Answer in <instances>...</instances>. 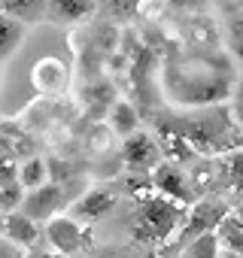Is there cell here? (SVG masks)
I'll use <instances>...</instances> for the list:
<instances>
[{
    "instance_id": "29",
    "label": "cell",
    "mask_w": 243,
    "mask_h": 258,
    "mask_svg": "<svg viewBox=\"0 0 243 258\" xmlns=\"http://www.w3.org/2000/svg\"><path fill=\"white\" fill-rule=\"evenodd\" d=\"M22 255H25L22 249H16L13 243H7L4 237H0V258H22Z\"/></svg>"
},
{
    "instance_id": "27",
    "label": "cell",
    "mask_w": 243,
    "mask_h": 258,
    "mask_svg": "<svg viewBox=\"0 0 243 258\" xmlns=\"http://www.w3.org/2000/svg\"><path fill=\"white\" fill-rule=\"evenodd\" d=\"M228 106H231V112H234V121H237V127L243 131V76L237 79V85H234V94H231Z\"/></svg>"
},
{
    "instance_id": "21",
    "label": "cell",
    "mask_w": 243,
    "mask_h": 258,
    "mask_svg": "<svg viewBox=\"0 0 243 258\" xmlns=\"http://www.w3.org/2000/svg\"><path fill=\"white\" fill-rule=\"evenodd\" d=\"M222 170H225V188L231 191H243V149L231 152L222 158Z\"/></svg>"
},
{
    "instance_id": "9",
    "label": "cell",
    "mask_w": 243,
    "mask_h": 258,
    "mask_svg": "<svg viewBox=\"0 0 243 258\" xmlns=\"http://www.w3.org/2000/svg\"><path fill=\"white\" fill-rule=\"evenodd\" d=\"M155 143L161 149V161H167V164H179L183 167V164H192L198 158L192 152V146L186 143V137L176 131V124L170 121V115L155 121Z\"/></svg>"
},
{
    "instance_id": "7",
    "label": "cell",
    "mask_w": 243,
    "mask_h": 258,
    "mask_svg": "<svg viewBox=\"0 0 243 258\" xmlns=\"http://www.w3.org/2000/svg\"><path fill=\"white\" fill-rule=\"evenodd\" d=\"M31 82L40 94H49V97H58V94H67L70 88V67L61 61V58H37L34 67H31Z\"/></svg>"
},
{
    "instance_id": "18",
    "label": "cell",
    "mask_w": 243,
    "mask_h": 258,
    "mask_svg": "<svg viewBox=\"0 0 243 258\" xmlns=\"http://www.w3.org/2000/svg\"><path fill=\"white\" fill-rule=\"evenodd\" d=\"M52 182V173H49V161L40 158V155H28L19 161V185L25 191H37L43 185Z\"/></svg>"
},
{
    "instance_id": "12",
    "label": "cell",
    "mask_w": 243,
    "mask_h": 258,
    "mask_svg": "<svg viewBox=\"0 0 243 258\" xmlns=\"http://www.w3.org/2000/svg\"><path fill=\"white\" fill-rule=\"evenodd\" d=\"M219 25H222L225 52L234 58L237 67H243V0H231L222 7Z\"/></svg>"
},
{
    "instance_id": "17",
    "label": "cell",
    "mask_w": 243,
    "mask_h": 258,
    "mask_svg": "<svg viewBox=\"0 0 243 258\" xmlns=\"http://www.w3.org/2000/svg\"><path fill=\"white\" fill-rule=\"evenodd\" d=\"M46 10L52 19L76 25V22H88L94 16L97 4L94 0H46Z\"/></svg>"
},
{
    "instance_id": "10",
    "label": "cell",
    "mask_w": 243,
    "mask_h": 258,
    "mask_svg": "<svg viewBox=\"0 0 243 258\" xmlns=\"http://www.w3.org/2000/svg\"><path fill=\"white\" fill-rule=\"evenodd\" d=\"M186 173H189V182H192L198 198H216V191L225 188L222 158H195L186 167Z\"/></svg>"
},
{
    "instance_id": "1",
    "label": "cell",
    "mask_w": 243,
    "mask_h": 258,
    "mask_svg": "<svg viewBox=\"0 0 243 258\" xmlns=\"http://www.w3.org/2000/svg\"><path fill=\"white\" fill-rule=\"evenodd\" d=\"M237 79H240V67L225 49H195L179 40L164 43L158 85L170 106L204 109V106L228 103Z\"/></svg>"
},
{
    "instance_id": "25",
    "label": "cell",
    "mask_w": 243,
    "mask_h": 258,
    "mask_svg": "<svg viewBox=\"0 0 243 258\" xmlns=\"http://www.w3.org/2000/svg\"><path fill=\"white\" fill-rule=\"evenodd\" d=\"M158 7V0H112V10L118 16H146Z\"/></svg>"
},
{
    "instance_id": "2",
    "label": "cell",
    "mask_w": 243,
    "mask_h": 258,
    "mask_svg": "<svg viewBox=\"0 0 243 258\" xmlns=\"http://www.w3.org/2000/svg\"><path fill=\"white\" fill-rule=\"evenodd\" d=\"M170 121L176 124V131L186 137V143L198 158H225L243 149V131L237 127L228 103L204 109H176Z\"/></svg>"
},
{
    "instance_id": "5",
    "label": "cell",
    "mask_w": 243,
    "mask_h": 258,
    "mask_svg": "<svg viewBox=\"0 0 243 258\" xmlns=\"http://www.w3.org/2000/svg\"><path fill=\"white\" fill-rule=\"evenodd\" d=\"M149 182H152V188H155L158 198H167V201H173V204H179V207H192V204L198 201V195H195V188H192V182H189V173H186V167H179V164L161 161V164L149 173Z\"/></svg>"
},
{
    "instance_id": "16",
    "label": "cell",
    "mask_w": 243,
    "mask_h": 258,
    "mask_svg": "<svg viewBox=\"0 0 243 258\" xmlns=\"http://www.w3.org/2000/svg\"><path fill=\"white\" fill-rule=\"evenodd\" d=\"M106 127H109V134L115 137H131L140 131V112L131 100H112V106L106 109Z\"/></svg>"
},
{
    "instance_id": "6",
    "label": "cell",
    "mask_w": 243,
    "mask_h": 258,
    "mask_svg": "<svg viewBox=\"0 0 243 258\" xmlns=\"http://www.w3.org/2000/svg\"><path fill=\"white\" fill-rule=\"evenodd\" d=\"M122 164L134 173H140V176H149L161 164V149L155 143V134L152 131H137V134L122 140Z\"/></svg>"
},
{
    "instance_id": "3",
    "label": "cell",
    "mask_w": 243,
    "mask_h": 258,
    "mask_svg": "<svg viewBox=\"0 0 243 258\" xmlns=\"http://www.w3.org/2000/svg\"><path fill=\"white\" fill-rule=\"evenodd\" d=\"M186 210L167 198H149L146 204H140V216L131 225V240L143 243V246H164L170 240H176L183 222H186Z\"/></svg>"
},
{
    "instance_id": "11",
    "label": "cell",
    "mask_w": 243,
    "mask_h": 258,
    "mask_svg": "<svg viewBox=\"0 0 243 258\" xmlns=\"http://www.w3.org/2000/svg\"><path fill=\"white\" fill-rule=\"evenodd\" d=\"M61 204H64L61 185H58V182H49V185H43V188H37V191H25V204H22L19 213H25V216L34 219L37 225H40V222L46 225L49 219L58 216Z\"/></svg>"
},
{
    "instance_id": "23",
    "label": "cell",
    "mask_w": 243,
    "mask_h": 258,
    "mask_svg": "<svg viewBox=\"0 0 243 258\" xmlns=\"http://www.w3.org/2000/svg\"><path fill=\"white\" fill-rule=\"evenodd\" d=\"M183 258H219V240H216V234H204V237L192 240L189 246H183Z\"/></svg>"
},
{
    "instance_id": "26",
    "label": "cell",
    "mask_w": 243,
    "mask_h": 258,
    "mask_svg": "<svg viewBox=\"0 0 243 258\" xmlns=\"http://www.w3.org/2000/svg\"><path fill=\"white\" fill-rule=\"evenodd\" d=\"M13 182H19V161L0 152V185H13Z\"/></svg>"
},
{
    "instance_id": "34",
    "label": "cell",
    "mask_w": 243,
    "mask_h": 258,
    "mask_svg": "<svg viewBox=\"0 0 243 258\" xmlns=\"http://www.w3.org/2000/svg\"><path fill=\"white\" fill-rule=\"evenodd\" d=\"M240 204H243V191H240Z\"/></svg>"
},
{
    "instance_id": "14",
    "label": "cell",
    "mask_w": 243,
    "mask_h": 258,
    "mask_svg": "<svg viewBox=\"0 0 243 258\" xmlns=\"http://www.w3.org/2000/svg\"><path fill=\"white\" fill-rule=\"evenodd\" d=\"M46 240L58 255H73L82 249V225L70 216H55L46 222Z\"/></svg>"
},
{
    "instance_id": "15",
    "label": "cell",
    "mask_w": 243,
    "mask_h": 258,
    "mask_svg": "<svg viewBox=\"0 0 243 258\" xmlns=\"http://www.w3.org/2000/svg\"><path fill=\"white\" fill-rule=\"evenodd\" d=\"M112 207H115V191H109L106 185H97V188H88V191L70 207V219H76V222H97V219H103Z\"/></svg>"
},
{
    "instance_id": "28",
    "label": "cell",
    "mask_w": 243,
    "mask_h": 258,
    "mask_svg": "<svg viewBox=\"0 0 243 258\" xmlns=\"http://www.w3.org/2000/svg\"><path fill=\"white\" fill-rule=\"evenodd\" d=\"M109 137H112V134H109V127H97V131L91 134V143H88V146H91L94 152H103V149H106V140H109Z\"/></svg>"
},
{
    "instance_id": "4",
    "label": "cell",
    "mask_w": 243,
    "mask_h": 258,
    "mask_svg": "<svg viewBox=\"0 0 243 258\" xmlns=\"http://www.w3.org/2000/svg\"><path fill=\"white\" fill-rule=\"evenodd\" d=\"M231 210H228V204L222 201V198H198L189 210H186V222H183V228H179V234H176V246L183 249V246H189L192 240H198V237H204V234H216V228H219V222L228 216Z\"/></svg>"
},
{
    "instance_id": "13",
    "label": "cell",
    "mask_w": 243,
    "mask_h": 258,
    "mask_svg": "<svg viewBox=\"0 0 243 258\" xmlns=\"http://www.w3.org/2000/svg\"><path fill=\"white\" fill-rule=\"evenodd\" d=\"M0 237L22 252H31L40 243V225L25 213H10V216H0Z\"/></svg>"
},
{
    "instance_id": "19",
    "label": "cell",
    "mask_w": 243,
    "mask_h": 258,
    "mask_svg": "<svg viewBox=\"0 0 243 258\" xmlns=\"http://www.w3.org/2000/svg\"><path fill=\"white\" fill-rule=\"evenodd\" d=\"M216 240H219V249H228V252L243 255V216L228 213L219 222V228H216Z\"/></svg>"
},
{
    "instance_id": "24",
    "label": "cell",
    "mask_w": 243,
    "mask_h": 258,
    "mask_svg": "<svg viewBox=\"0 0 243 258\" xmlns=\"http://www.w3.org/2000/svg\"><path fill=\"white\" fill-rule=\"evenodd\" d=\"M25 204V188L19 182L13 185H0V216H10V213H19Z\"/></svg>"
},
{
    "instance_id": "8",
    "label": "cell",
    "mask_w": 243,
    "mask_h": 258,
    "mask_svg": "<svg viewBox=\"0 0 243 258\" xmlns=\"http://www.w3.org/2000/svg\"><path fill=\"white\" fill-rule=\"evenodd\" d=\"M179 43L195 49H225L222 25L213 16H192L179 22Z\"/></svg>"
},
{
    "instance_id": "20",
    "label": "cell",
    "mask_w": 243,
    "mask_h": 258,
    "mask_svg": "<svg viewBox=\"0 0 243 258\" xmlns=\"http://www.w3.org/2000/svg\"><path fill=\"white\" fill-rule=\"evenodd\" d=\"M25 25L19 22V19H13V16H7V13H0V61L4 58H10L19 46H22V40H25Z\"/></svg>"
},
{
    "instance_id": "30",
    "label": "cell",
    "mask_w": 243,
    "mask_h": 258,
    "mask_svg": "<svg viewBox=\"0 0 243 258\" xmlns=\"http://www.w3.org/2000/svg\"><path fill=\"white\" fill-rule=\"evenodd\" d=\"M22 258H64V255H58V252H46V249H31V252H25Z\"/></svg>"
},
{
    "instance_id": "31",
    "label": "cell",
    "mask_w": 243,
    "mask_h": 258,
    "mask_svg": "<svg viewBox=\"0 0 243 258\" xmlns=\"http://www.w3.org/2000/svg\"><path fill=\"white\" fill-rule=\"evenodd\" d=\"M219 258H243V255H237V252H228V249H219Z\"/></svg>"
},
{
    "instance_id": "32",
    "label": "cell",
    "mask_w": 243,
    "mask_h": 258,
    "mask_svg": "<svg viewBox=\"0 0 243 258\" xmlns=\"http://www.w3.org/2000/svg\"><path fill=\"white\" fill-rule=\"evenodd\" d=\"M7 4H10V0H0V13H4V10H7Z\"/></svg>"
},
{
    "instance_id": "33",
    "label": "cell",
    "mask_w": 243,
    "mask_h": 258,
    "mask_svg": "<svg viewBox=\"0 0 243 258\" xmlns=\"http://www.w3.org/2000/svg\"><path fill=\"white\" fill-rule=\"evenodd\" d=\"M0 82H4V67H0Z\"/></svg>"
},
{
    "instance_id": "22",
    "label": "cell",
    "mask_w": 243,
    "mask_h": 258,
    "mask_svg": "<svg viewBox=\"0 0 243 258\" xmlns=\"http://www.w3.org/2000/svg\"><path fill=\"white\" fill-rule=\"evenodd\" d=\"M164 7L183 19L192 16H213V0H164Z\"/></svg>"
}]
</instances>
